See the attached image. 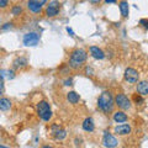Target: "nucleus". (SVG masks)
<instances>
[{"mask_svg": "<svg viewBox=\"0 0 148 148\" xmlns=\"http://www.w3.org/2000/svg\"><path fill=\"white\" fill-rule=\"evenodd\" d=\"M115 105V99L112 98L110 91H104L98 99V108L105 114H109L112 111Z\"/></svg>", "mask_w": 148, "mask_h": 148, "instance_id": "f257e3e1", "label": "nucleus"}, {"mask_svg": "<svg viewBox=\"0 0 148 148\" xmlns=\"http://www.w3.org/2000/svg\"><path fill=\"white\" fill-rule=\"evenodd\" d=\"M86 57L88 54L84 49L82 48H78V49H74L73 52L71 53V59H69V66H71L73 69H77L79 68L83 63L86 61Z\"/></svg>", "mask_w": 148, "mask_h": 148, "instance_id": "f03ea898", "label": "nucleus"}, {"mask_svg": "<svg viewBox=\"0 0 148 148\" xmlns=\"http://www.w3.org/2000/svg\"><path fill=\"white\" fill-rule=\"evenodd\" d=\"M37 114L43 121H49L52 117V110L49 108V104L47 101H40L37 104Z\"/></svg>", "mask_w": 148, "mask_h": 148, "instance_id": "7ed1b4c3", "label": "nucleus"}, {"mask_svg": "<svg viewBox=\"0 0 148 148\" xmlns=\"http://www.w3.org/2000/svg\"><path fill=\"white\" fill-rule=\"evenodd\" d=\"M115 104L122 110H128L131 108V101L125 94H117L115 96Z\"/></svg>", "mask_w": 148, "mask_h": 148, "instance_id": "20e7f679", "label": "nucleus"}, {"mask_svg": "<svg viewBox=\"0 0 148 148\" xmlns=\"http://www.w3.org/2000/svg\"><path fill=\"white\" fill-rule=\"evenodd\" d=\"M40 41V36L36 32H29L24 36V45L25 46H36Z\"/></svg>", "mask_w": 148, "mask_h": 148, "instance_id": "39448f33", "label": "nucleus"}, {"mask_svg": "<svg viewBox=\"0 0 148 148\" xmlns=\"http://www.w3.org/2000/svg\"><path fill=\"white\" fill-rule=\"evenodd\" d=\"M125 79H126V82L131 83V84H135V83L138 82V72L133 68H127L125 71Z\"/></svg>", "mask_w": 148, "mask_h": 148, "instance_id": "423d86ee", "label": "nucleus"}, {"mask_svg": "<svg viewBox=\"0 0 148 148\" xmlns=\"http://www.w3.org/2000/svg\"><path fill=\"white\" fill-rule=\"evenodd\" d=\"M103 143L106 148H115L117 146V140L115 138L111 133L105 132L104 133V138H103Z\"/></svg>", "mask_w": 148, "mask_h": 148, "instance_id": "0eeeda50", "label": "nucleus"}, {"mask_svg": "<svg viewBox=\"0 0 148 148\" xmlns=\"http://www.w3.org/2000/svg\"><path fill=\"white\" fill-rule=\"evenodd\" d=\"M58 12H59L58 3H56V1L49 3V5L47 6V9H46V15L48 17H53L56 15H58Z\"/></svg>", "mask_w": 148, "mask_h": 148, "instance_id": "6e6552de", "label": "nucleus"}, {"mask_svg": "<svg viewBox=\"0 0 148 148\" xmlns=\"http://www.w3.org/2000/svg\"><path fill=\"white\" fill-rule=\"evenodd\" d=\"M43 4H46L45 0H42V1H35V0H31V1L27 3V6H29V9L32 12H40Z\"/></svg>", "mask_w": 148, "mask_h": 148, "instance_id": "1a4fd4ad", "label": "nucleus"}, {"mask_svg": "<svg viewBox=\"0 0 148 148\" xmlns=\"http://www.w3.org/2000/svg\"><path fill=\"white\" fill-rule=\"evenodd\" d=\"M130 132H131V126L127 125V123L119 125V126L115 127V133H117V135H120V136H126Z\"/></svg>", "mask_w": 148, "mask_h": 148, "instance_id": "9d476101", "label": "nucleus"}, {"mask_svg": "<svg viewBox=\"0 0 148 148\" xmlns=\"http://www.w3.org/2000/svg\"><path fill=\"white\" fill-rule=\"evenodd\" d=\"M137 92L141 96L148 95V82L147 80H141L137 84Z\"/></svg>", "mask_w": 148, "mask_h": 148, "instance_id": "9b49d317", "label": "nucleus"}, {"mask_svg": "<svg viewBox=\"0 0 148 148\" xmlns=\"http://www.w3.org/2000/svg\"><path fill=\"white\" fill-rule=\"evenodd\" d=\"M89 51H90V54L95 59H104L105 58V54L103 52V49H100L99 47H96V46H91Z\"/></svg>", "mask_w": 148, "mask_h": 148, "instance_id": "f8f14e48", "label": "nucleus"}, {"mask_svg": "<svg viewBox=\"0 0 148 148\" xmlns=\"http://www.w3.org/2000/svg\"><path fill=\"white\" fill-rule=\"evenodd\" d=\"M114 120L115 122L117 123H122V122H126L127 121V115L123 112V111H116L114 114Z\"/></svg>", "mask_w": 148, "mask_h": 148, "instance_id": "ddd939ff", "label": "nucleus"}, {"mask_svg": "<svg viewBox=\"0 0 148 148\" xmlns=\"http://www.w3.org/2000/svg\"><path fill=\"white\" fill-rule=\"evenodd\" d=\"M83 128L85 130L88 132H92L95 128V125H94V121H92L91 117H88L84 120V122H83Z\"/></svg>", "mask_w": 148, "mask_h": 148, "instance_id": "4468645a", "label": "nucleus"}, {"mask_svg": "<svg viewBox=\"0 0 148 148\" xmlns=\"http://www.w3.org/2000/svg\"><path fill=\"white\" fill-rule=\"evenodd\" d=\"M119 6H120V11H121V15H122L123 17H127V16H128V12H130L128 3H127V1H121V3H119Z\"/></svg>", "mask_w": 148, "mask_h": 148, "instance_id": "2eb2a0df", "label": "nucleus"}, {"mask_svg": "<svg viewBox=\"0 0 148 148\" xmlns=\"http://www.w3.org/2000/svg\"><path fill=\"white\" fill-rule=\"evenodd\" d=\"M67 99H68V101L71 104H77L80 98H79V95H78L75 91H69L67 94Z\"/></svg>", "mask_w": 148, "mask_h": 148, "instance_id": "dca6fc26", "label": "nucleus"}, {"mask_svg": "<svg viewBox=\"0 0 148 148\" xmlns=\"http://www.w3.org/2000/svg\"><path fill=\"white\" fill-rule=\"evenodd\" d=\"M11 108V101L6 99V98H1L0 99V109H1L3 111H6Z\"/></svg>", "mask_w": 148, "mask_h": 148, "instance_id": "f3484780", "label": "nucleus"}, {"mask_svg": "<svg viewBox=\"0 0 148 148\" xmlns=\"http://www.w3.org/2000/svg\"><path fill=\"white\" fill-rule=\"evenodd\" d=\"M53 135H54V138H56L57 141H62V140H64V138H66L67 133H66V131H64V130H61V128H59L58 131L53 132Z\"/></svg>", "mask_w": 148, "mask_h": 148, "instance_id": "a211bd4d", "label": "nucleus"}, {"mask_svg": "<svg viewBox=\"0 0 148 148\" xmlns=\"http://www.w3.org/2000/svg\"><path fill=\"white\" fill-rule=\"evenodd\" d=\"M27 64V61L25 58H17L15 62H14V67H24V66H26Z\"/></svg>", "mask_w": 148, "mask_h": 148, "instance_id": "6ab92c4d", "label": "nucleus"}, {"mask_svg": "<svg viewBox=\"0 0 148 148\" xmlns=\"http://www.w3.org/2000/svg\"><path fill=\"white\" fill-rule=\"evenodd\" d=\"M21 11H22V8L20 5H16L12 8V15H20Z\"/></svg>", "mask_w": 148, "mask_h": 148, "instance_id": "aec40b11", "label": "nucleus"}, {"mask_svg": "<svg viewBox=\"0 0 148 148\" xmlns=\"http://www.w3.org/2000/svg\"><path fill=\"white\" fill-rule=\"evenodd\" d=\"M133 100H135L137 104H138V103H140V104H141V103H143V99L141 98V96H138L137 94H135V96H133Z\"/></svg>", "mask_w": 148, "mask_h": 148, "instance_id": "412c9836", "label": "nucleus"}, {"mask_svg": "<svg viewBox=\"0 0 148 148\" xmlns=\"http://www.w3.org/2000/svg\"><path fill=\"white\" fill-rule=\"evenodd\" d=\"M140 24L145 27V29H148V20H146V18H142V20L140 21Z\"/></svg>", "mask_w": 148, "mask_h": 148, "instance_id": "4be33fe9", "label": "nucleus"}, {"mask_svg": "<svg viewBox=\"0 0 148 148\" xmlns=\"http://www.w3.org/2000/svg\"><path fill=\"white\" fill-rule=\"evenodd\" d=\"M11 27H12V24H11V22H6V24L4 25L1 29H3V30H8V29H11Z\"/></svg>", "mask_w": 148, "mask_h": 148, "instance_id": "5701e85b", "label": "nucleus"}, {"mask_svg": "<svg viewBox=\"0 0 148 148\" xmlns=\"http://www.w3.org/2000/svg\"><path fill=\"white\" fill-rule=\"evenodd\" d=\"M72 84H73V80L71 79V78H68V79H66V80H64V85L69 86V85H72Z\"/></svg>", "mask_w": 148, "mask_h": 148, "instance_id": "b1692460", "label": "nucleus"}, {"mask_svg": "<svg viewBox=\"0 0 148 148\" xmlns=\"http://www.w3.org/2000/svg\"><path fill=\"white\" fill-rule=\"evenodd\" d=\"M8 4H9V3L6 1V0H1V1H0V6H1V8H5Z\"/></svg>", "mask_w": 148, "mask_h": 148, "instance_id": "393cba45", "label": "nucleus"}, {"mask_svg": "<svg viewBox=\"0 0 148 148\" xmlns=\"http://www.w3.org/2000/svg\"><path fill=\"white\" fill-rule=\"evenodd\" d=\"M67 32H68V34L71 35V36H74V32H73V30L71 29V27H67Z\"/></svg>", "mask_w": 148, "mask_h": 148, "instance_id": "a878e982", "label": "nucleus"}, {"mask_svg": "<svg viewBox=\"0 0 148 148\" xmlns=\"http://www.w3.org/2000/svg\"><path fill=\"white\" fill-rule=\"evenodd\" d=\"M106 4H116V0H105Z\"/></svg>", "mask_w": 148, "mask_h": 148, "instance_id": "bb28decb", "label": "nucleus"}, {"mask_svg": "<svg viewBox=\"0 0 148 148\" xmlns=\"http://www.w3.org/2000/svg\"><path fill=\"white\" fill-rule=\"evenodd\" d=\"M8 73H9V78H10V79H12V78H14V72H12V71H9Z\"/></svg>", "mask_w": 148, "mask_h": 148, "instance_id": "cd10ccee", "label": "nucleus"}, {"mask_svg": "<svg viewBox=\"0 0 148 148\" xmlns=\"http://www.w3.org/2000/svg\"><path fill=\"white\" fill-rule=\"evenodd\" d=\"M43 148H53V147H51V146H45Z\"/></svg>", "mask_w": 148, "mask_h": 148, "instance_id": "c85d7f7f", "label": "nucleus"}, {"mask_svg": "<svg viewBox=\"0 0 148 148\" xmlns=\"http://www.w3.org/2000/svg\"><path fill=\"white\" fill-rule=\"evenodd\" d=\"M0 148H8V147H5V146H3V145H1V146H0Z\"/></svg>", "mask_w": 148, "mask_h": 148, "instance_id": "c756f323", "label": "nucleus"}]
</instances>
